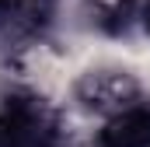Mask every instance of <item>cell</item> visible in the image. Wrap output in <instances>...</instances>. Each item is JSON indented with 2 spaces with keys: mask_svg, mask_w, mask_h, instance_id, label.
Wrapping results in <instances>:
<instances>
[{
  "mask_svg": "<svg viewBox=\"0 0 150 147\" xmlns=\"http://www.w3.org/2000/svg\"><path fill=\"white\" fill-rule=\"evenodd\" d=\"M0 147H63V116L38 91L0 98Z\"/></svg>",
  "mask_w": 150,
  "mask_h": 147,
  "instance_id": "obj_1",
  "label": "cell"
},
{
  "mask_svg": "<svg viewBox=\"0 0 150 147\" xmlns=\"http://www.w3.org/2000/svg\"><path fill=\"white\" fill-rule=\"evenodd\" d=\"M59 0H0V46H32L52 28Z\"/></svg>",
  "mask_w": 150,
  "mask_h": 147,
  "instance_id": "obj_2",
  "label": "cell"
},
{
  "mask_svg": "<svg viewBox=\"0 0 150 147\" xmlns=\"http://www.w3.org/2000/svg\"><path fill=\"white\" fill-rule=\"evenodd\" d=\"M140 4L143 0H87V11L101 32L126 35L133 25H140Z\"/></svg>",
  "mask_w": 150,
  "mask_h": 147,
  "instance_id": "obj_5",
  "label": "cell"
},
{
  "mask_svg": "<svg viewBox=\"0 0 150 147\" xmlns=\"http://www.w3.org/2000/svg\"><path fill=\"white\" fill-rule=\"evenodd\" d=\"M77 102L87 112H98V116H112L122 105L136 102L143 95V88L136 84V77L126 70H91L77 81L74 88Z\"/></svg>",
  "mask_w": 150,
  "mask_h": 147,
  "instance_id": "obj_3",
  "label": "cell"
},
{
  "mask_svg": "<svg viewBox=\"0 0 150 147\" xmlns=\"http://www.w3.org/2000/svg\"><path fill=\"white\" fill-rule=\"evenodd\" d=\"M94 147H150V98L140 95L136 102L105 116L101 130L94 133Z\"/></svg>",
  "mask_w": 150,
  "mask_h": 147,
  "instance_id": "obj_4",
  "label": "cell"
},
{
  "mask_svg": "<svg viewBox=\"0 0 150 147\" xmlns=\"http://www.w3.org/2000/svg\"><path fill=\"white\" fill-rule=\"evenodd\" d=\"M140 28L150 35V0H143V4H140Z\"/></svg>",
  "mask_w": 150,
  "mask_h": 147,
  "instance_id": "obj_6",
  "label": "cell"
}]
</instances>
